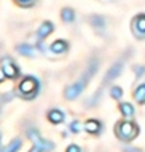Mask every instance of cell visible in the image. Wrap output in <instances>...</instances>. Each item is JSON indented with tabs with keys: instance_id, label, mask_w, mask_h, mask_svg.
<instances>
[{
	"instance_id": "cell-1",
	"label": "cell",
	"mask_w": 145,
	"mask_h": 152,
	"mask_svg": "<svg viewBox=\"0 0 145 152\" xmlns=\"http://www.w3.org/2000/svg\"><path fill=\"white\" fill-rule=\"evenodd\" d=\"M139 134V128L137 125H134L132 122H121L117 125V136L123 141H131Z\"/></svg>"
},
{
	"instance_id": "cell-2",
	"label": "cell",
	"mask_w": 145,
	"mask_h": 152,
	"mask_svg": "<svg viewBox=\"0 0 145 152\" xmlns=\"http://www.w3.org/2000/svg\"><path fill=\"white\" fill-rule=\"evenodd\" d=\"M37 93H38V82L34 77H26L19 83V94L26 99H32Z\"/></svg>"
},
{
	"instance_id": "cell-3",
	"label": "cell",
	"mask_w": 145,
	"mask_h": 152,
	"mask_svg": "<svg viewBox=\"0 0 145 152\" xmlns=\"http://www.w3.org/2000/svg\"><path fill=\"white\" fill-rule=\"evenodd\" d=\"M27 134H29V138L32 139V142H34V144H35L37 147H40V151L51 152L53 149H54V144H53L51 141H48V139L40 138V134L37 133L35 130H29V131H27Z\"/></svg>"
},
{
	"instance_id": "cell-4",
	"label": "cell",
	"mask_w": 145,
	"mask_h": 152,
	"mask_svg": "<svg viewBox=\"0 0 145 152\" xmlns=\"http://www.w3.org/2000/svg\"><path fill=\"white\" fill-rule=\"evenodd\" d=\"M132 32L139 35L140 39H145V15H139L132 21Z\"/></svg>"
},
{
	"instance_id": "cell-5",
	"label": "cell",
	"mask_w": 145,
	"mask_h": 152,
	"mask_svg": "<svg viewBox=\"0 0 145 152\" xmlns=\"http://www.w3.org/2000/svg\"><path fill=\"white\" fill-rule=\"evenodd\" d=\"M85 87H86V83H85L83 80L75 82L73 85H70V87L65 90V98H67V99H75L78 94H80L83 90H85Z\"/></svg>"
},
{
	"instance_id": "cell-6",
	"label": "cell",
	"mask_w": 145,
	"mask_h": 152,
	"mask_svg": "<svg viewBox=\"0 0 145 152\" xmlns=\"http://www.w3.org/2000/svg\"><path fill=\"white\" fill-rule=\"evenodd\" d=\"M2 69H3V72H5L7 77L14 79V77L18 75V69H16V66L13 64V61L8 59V58H3V61H2Z\"/></svg>"
},
{
	"instance_id": "cell-7",
	"label": "cell",
	"mask_w": 145,
	"mask_h": 152,
	"mask_svg": "<svg viewBox=\"0 0 145 152\" xmlns=\"http://www.w3.org/2000/svg\"><path fill=\"white\" fill-rule=\"evenodd\" d=\"M121 69H123V63L121 61H118V63H115L112 67L107 71V75H105V82H110L113 79H117V77L121 74Z\"/></svg>"
},
{
	"instance_id": "cell-8",
	"label": "cell",
	"mask_w": 145,
	"mask_h": 152,
	"mask_svg": "<svg viewBox=\"0 0 145 152\" xmlns=\"http://www.w3.org/2000/svg\"><path fill=\"white\" fill-rule=\"evenodd\" d=\"M69 48L67 42H64V40H56L54 43L49 47V50H51L53 53H56V55H61V53H65Z\"/></svg>"
},
{
	"instance_id": "cell-9",
	"label": "cell",
	"mask_w": 145,
	"mask_h": 152,
	"mask_svg": "<svg viewBox=\"0 0 145 152\" xmlns=\"http://www.w3.org/2000/svg\"><path fill=\"white\" fill-rule=\"evenodd\" d=\"M51 32H53V24L51 23H43L40 26L38 32H37V37H38V40H41V39H45L48 34H51Z\"/></svg>"
},
{
	"instance_id": "cell-10",
	"label": "cell",
	"mask_w": 145,
	"mask_h": 152,
	"mask_svg": "<svg viewBox=\"0 0 145 152\" xmlns=\"http://www.w3.org/2000/svg\"><path fill=\"white\" fill-rule=\"evenodd\" d=\"M48 118H49V122H53V123H61V122H64V114L57 109H53L48 112Z\"/></svg>"
},
{
	"instance_id": "cell-11",
	"label": "cell",
	"mask_w": 145,
	"mask_h": 152,
	"mask_svg": "<svg viewBox=\"0 0 145 152\" xmlns=\"http://www.w3.org/2000/svg\"><path fill=\"white\" fill-rule=\"evenodd\" d=\"M85 128H86V131L96 134V133H99V130H101V123H99L97 120H88L86 125H85Z\"/></svg>"
},
{
	"instance_id": "cell-12",
	"label": "cell",
	"mask_w": 145,
	"mask_h": 152,
	"mask_svg": "<svg viewBox=\"0 0 145 152\" xmlns=\"http://www.w3.org/2000/svg\"><path fill=\"white\" fill-rule=\"evenodd\" d=\"M120 110H121L123 115L128 117V118H131L134 115V107H132L129 102H121V104H120Z\"/></svg>"
},
{
	"instance_id": "cell-13",
	"label": "cell",
	"mask_w": 145,
	"mask_h": 152,
	"mask_svg": "<svg viewBox=\"0 0 145 152\" xmlns=\"http://www.w3.org/2000/svg\"><path fill=\"white\" fill-rule=\"evenodd\" d=\"M21 144H22V142H21L19 139H14V141H11L7 147L0 149V152H18V151H19V147H21Z\"/></svg>"
},
{
	"instance_id": "cell-14",
	"label": "cell",
	"mask_w": 145,
	"mask_h": 152,
	"mask_svg": "<svg viewBox=\"0 0 145 152\" xmlns=\"http://www.w3.org/2000/svg\"><path fill=\"white\" fill-rule=\"evenodd\" d=\"M91 24H93L94 27H96V29H104V27H105V19L102 18V16H91Z\"/></svg>"
},
{
	"instance_id": "cell-15",
	"label": "cell",
	"mask_w": 145,
	"mask_h": 152,
	"mask_svg": "<svg viewBox=\"0 0 145 152\" xmlns=\"http://www.w3.org/2000/svg\"><path fill=\"white\" fill-rule=\"evenodd\" d=\"M18 51L21 55L24 56H29V58H32V56H35V50L32 47H29V45H19L18 47Z\"/></svg>"
},
{
	"instance_id": "cell-16",
	"label": "cell",
	"mask_w": 145,
	"mask_h": 152,
	"mask_svg": "<svg viewBox=\"0 0 145 152\" xmlns=\"http://www.w3.org/2000/svg\"><path fill=\"white\" fill-rule=\"evenodd\" d=\"M134 98H136L137 101L144 102V99H145V83H144V85H139V87H137V90L134 91Z\"/></svg>"
},
{
	"instance_id": "cell-17",
	"label": "cell",
	"mask_w": 145,
	"mask_h": 152,
	"mask_svg": "<svg viewBox=\"0 0 145 152\" xmlns=\"http://www.w3.org/2000/svg\"><path fill=\"white\" fill-rule=\"evenodd\" d=\"M62 19H64L65 23H72L73 19H75V13H73L70 8H65V10H62Z\"/></svg>"
},
{
	"instance_id": "cell-18",
	"label": "cell",
	"mask_w": 145,
	"mask_h": 152,
	"mask_svg": "<svg viewBox=\"0 0 145 152\" xmlns=\"http://www.w3.org/2000/svg\"><path fill=\"white\" fill-rule=\"evenodd\" d=\"M110 94H112V98H115V99H120V98L123 96V90L120 87H112L110 88Z\"/></svg>"
},
{
	"instance_id": "cell-19",
	"label": "cell",
	"mask_w": 145,
	"mask_h": 152,
	"mask_svg": "<svg viewBox=\"0 0 145 152\" xmlns=\"http://www.w3.org/2000/svg\"><path fill=\"white\" fill-rule=\"evenodd\" d=\"M80 130H81V126H80V123H78V122H72V123H70V131L78 133Z\"/></svg>"
},
{
	"instance_id": "cell-20",
	"label": "cell",
	"mask_w": 145,
	"mask_h": 152,
	"mask_svg": "<svg viewBox=\"0 0 145 152\" xmlns=\"http://www.w3.org/2000/svg\"><path fill=\"white\" fill-rule=\"evenodd\" d=\"M134 72H136V75H137V77H142V74L145 72V69L142 67V66H136V67H134Z\"/></svg>"
},
{
	"instance_id": "cell-21",
	"label": "cell",
	"mask_w": 145,
	"mask_h": 152,
	"mask_svg": "<svg viewBox=\"0 0 145 152\" xmlns=\"http://www.w3.org/2000/svg\"><path fill=\"white\" fill-rule=\"evenodd\" d=\"M65 152H81V149H80V147H78L77 144H70Z\"/></svg>"
},
{
	"instance_id": "cell-22",
	"label": "cell",
	"mask_w": 145,
	"mask_h": 152,
	"mask_svg": "<svg viewBox=\"0 0 145 152\" xmlns=\"http://www.w3.org/2000/svg\"><path fill=\"white\" fill-rule=\"evenodd\" d=\"M123 152H142L140 149H136V147H128V146H124L123 147Z\"/></svg>"
},
{
	"instance_id": "cell-23",
	"label": "cell",
	"mask_w": 145,
	"mask_h": 152,
	"mask_svg": "<svg viewBox=\"0 0 145 152\" xmlns=\"http://www.w3.org/2000/svg\"><path fill=\"white\" fill-rule=\"evenodd\" d=\"M5 72H3V69H0V82H3V80H5Z\"/></svg>"
},
{
	"instance_id": "cell-24",
	"label": "cell",
	"mask_w": 145,
	"mask_h": 152,
	"mask_svg": "<svg viewBox=\"0 0 145 152\" xmlns=\"http://www.w3.org/2000/svg\"><path fill=\"white\" fill-rule=\"evenodd\" d=\"M21 3H22V5H30L32 2H34V0H19Z\"/></svg>"
},
{
	"instance_id": "cell-25",
	"label": "cell",
	"mask_w": 145,
	"mask_h": 152,
	"mask_svg": "<svg viewBox=\"0 0 145 152\" xmlns=\"http://www.w3.org/2000/svg\"><path fill=\"white\" fill-rule=\"evenodd\" d=\"M29 152H40V147H37V146H34V147H32V149L29 151Z\"/></svg>"
},
{
	"instance_id": "cell-26",
	"label": "cell",
	"mask_w": 145,
	"mask_h": 152,
	"mask_svg": "<svg viewBox=\"0 0 145 152\" xmlns=\"http://www.w3.org/2000/svg\"><path fill=\"white\" fill-rule=\"evenodd\" d=\"M0 144H2V141H0Z\"/></svg>"
},
{
	"instance_id": "cell-27",
	"label": "cell",
	"mask_w": 145,
	"mask_h": 152,
	"mask_svg": "<svg viewBox=\"0 0 145 152\" xmlns=\"http://www.w3.org/2000/svg\"><path fill=\"white\" fill-rule=\"evenodd\" d=\"M144 102H145V99H144Z\"/></svg>"
}]
</instances>
